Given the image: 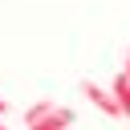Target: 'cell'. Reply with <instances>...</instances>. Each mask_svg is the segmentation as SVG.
Masks as SVG:
<instances>
[{
  "mask_svg": "<svg viewBox=\"0 0 130 130\" xmlns=\"http://www.w3.org/2000/svg\"><path fill=\"white\" fill-rule=\"evenodd\" d=\"M81 93H85L106 118H126V110H122V102L114 98V89H106V85H98V81H81Z\"/></svg>",
  "mask_w": 130,
  "mask_h": 130,
  "instance_id": "6da1fadb",
  "label": "cell"
},
{
  "mask_svg": "<svg viewBox=\"0 0 130 130\" xmlns=\"http://www.w3.org/2000/svg\"><path fill=\"white\" fill-rule=\"evenodd\" d=\"M69 126H73V110L69 106H57L53 114H45L41 122H32L28 130H69Z\"/></svg>",
  "mask_w": 130,
  "mask_h": 130,
  "instance_id": "7a4b0ae2",
  "label": "cell"
},
{
  "mask_svg": "<svg viewBox=\"0 0 130 130\" xmlns=\"http://www.w3.org/2000/svg\"><path fill=\"white\" fill-rule=\"evenodd\" d=\"M53 110H57V102H53V98H41V102H32V106L24 110V126L41 122V118H45V114H53Z\"/></svg>",
  "mask_w": 130,
  "mask_h": 130,
  "instance_id": "3957f363",
  "label": "cell"
},
{
  "mask_svg": "<svg viewBox=\"0 0 130 130\" xmlns=\"http://www.w3.org/2000/svg\"><path fill=\"white\" fill-rule=\"evenodd\" d=\"M110 89H114V98L122 102V110H126V118H130V73H118Z\"/></svg>",
  "mask_w": 130,
  "mask_h": 130,
  "instance_id": "277c9868",
  "label": "cell"
},
{
  "mask_svg": "<svg viewBox=\"0 0 130 130\" xmlns=\"http://www.w3.org/2000/svg\"><path fill=\"white\" fill-rule=\"evenodd\" d=\"M4 114H8V102H4V98H0V118H4Z\"/></svg>",
  "mask_w": 130,
  "mask_h": 130,
  "instance_id": "5b68a950",
  "label": "cell"
},
{
  "mask_svg": "<svg viewBox=\"0 0 130 130\" xmlns=\"http://www.w3.org/2000/svg\"><path fill=\"white\" fill-rule=\"evenodd\" d=\"M0 130H4V126H0Z\"/></svg>",
  "mask_w": 130,
  "mask_h": 130,
  "instance_id": "8992f818",
  "label": "cell"
}]
</instances>
